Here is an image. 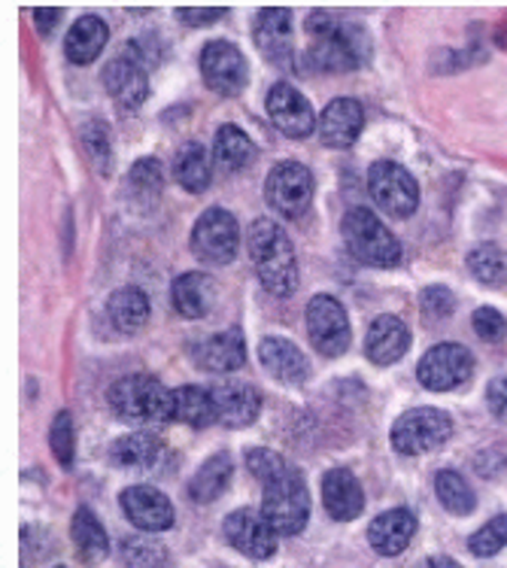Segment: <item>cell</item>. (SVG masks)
<instances>
[{
  "instance_id": "cell-1",
  "label": "cell",
  "mask_w": 507,
  "mask_h": 568,
  "mask_svg": "<svg viewBox=\"0 0 507 568\" xmlns=\"http://www.w3.org/2000/svg\"><path fill=\"white\" fill-rule=\"evenodd\" d=\"M307 31V52L304 64L316 73H346L362 68L371 55V43L365 28L335 12L313 10L304 22Z\"/></svg>"
},
{
  "instance_id": "cell-2",
  "label": "cell",
  "mask_w": 507,
  "mask_h": 568,
  "mask_svg": "<svg viewBox=\"0 0 507 568\" xmlns=\"http://www.w3.org/2000/svg\"><path fill=\"white\" fill-rule=\"evenodd\" d=\"M250 262L271 295L288 298L298 290V258L288 234L274 220H255L250 229Z\"/></svg>"
},
{
  "instance_id": "cell-3",
  "label": "cell",
  "mask_w": 507,
  "mask_h": 568,
  "mask_svg": "<svg viewBox=\"0 0 507 568\" xmlns=\"http://www.w3.org/2000/svg\"><path fill=\"white\" fill-rule=\"evenodd\" d=\"M110 407L119 419L134 426H164L176 419L173 393L152 374H131L110 386Z\"/></svg>"
},
{
  "instance_id": "cell-4",
  "label": "cell",
  "mask_w": 507,
  "mask_h": 568,
  "mask_svg": "<svg viewBox=\"0 0 507 568\" xmlns=\"http://www.w3.org/2000/svg\"><path fill=\"white\" fill-rule=\"evenodd\" d=\"M262 496V517L277 535H298L311 520V496L307 484L295 465H286L277 477H271Z\"/></svg>"
},
{
  "instance_id": "cell-5",
  "label": "cell",
  "mask_w": 507,
  "mask_h": 568,
  "mask_svg": "<svg viewBox=\"0 0 507 568\" xmlns=\"http://www.w3.org/2000/svg\"><path fill=\"white\" fill-rule=\"evenodd\" d=\"M341 232H344L349 253L356 255L362 265L395 267L402 262V244H398V237L368 207L346 210L344 222H341Z\"/></svg>"
},
{
  "instance_id": "cell-6",
  "label": "cell",
  "mask_w": 507,
  "mask_h": 568,
  "mask_svg": "<svg viewBox=\"0 0 507 568\" xmlns=\"http://www.w3.org/2000/svg\"><path fill=\"white\" fill-rule=\"evenodd\" d=\"M104 85L122 110H138L150 98V52L140 43H125L107 61Z\"/></svg>"
},
{
  "instance_id": "cell-7",
  "label": "cell",
  "mask_w": 507,
  "mask_h": 568,
  "mask_svg": "<svg viewBox=\"0 0 507 568\" xmlns=\"http://www.w3.org/2000/svg\"><path fill=\"white\" fill-rule=\"evenodd\" d=\"M453 438V419L438 407H414L395 419L389 442L402 456L438 450Z\"/></svg>"
},
{
  "instance_id": "cell-8",
  "label": "cell",
  "mask_w": 507,
  "mask_h": 568,
  "mask_svg": "<svg viewBox=\"0 0 507 568\" xmlns=\"http://www.w3.org/2000/svg\"><path fill=\"white\" fill-rule=\"evenodd\" d=\"M241 246V225L229 210L210 207L192 229V253L207 265H229Z\"/></svg>"
},
{
  "instance_id": "cell-9",
  "label": "cell",
  "mask_w": 507,
  "mask_h": 568,
  "mask_svg": "<svg viewBox=\"0 0 507 568\" xmlns=\"http://www.w3.org/2000/svg\"><path fill=\"white\" fill-rule=\"evenodd\" d=\"M368 189L371 197H374V204L381 210H386L395 220H404V216H410V213L419 207V186H416V180L410 176V171L402 168V164H371Z\"/></svg>"
},
{
  "instance_id": "cell-10",
  "label": "cell",
  "mask_w": 507,
  "mask_h": 568,
  "mask_svg": "<svg viewBox=\"0 0 507 568\" xmlns=\"http://www.w3.org/2000/svg\"><path fill=\"white\" fill-rule=\"evenodd\" d=\"M201 77L207 82L210 92L222 94V98H234L246 89L250 82V68L243 52L229 40H210L207 47L201 49Z\"/></svg>"
},
{
  "instance_id": "cell-11",
  "label": "cell",
  "mask_w": 507,
  "mask_h": 568,
  "mask_svg": "<svg viewBox=\"0 0 507 568\" xmlns=\"http://www.w3.org/2000/svg\"><path fill=\"white\" fill-rule=\"evenodd\" d=\"M265 197L280 216L298 220L313 201V174L298 162L274 164L267 174Z\"/></svg>"
},
{
  "instance_id": "cell-12",
  "label": "cell",
  "mask_w": 507,
  "mask_h": 568,
  "mask_svg": "<svg viewBox=\"0 0 507 568\" xmlns=\"http://www.w3.org/2000/svg\"><path fill=\"white\" fill-rule=\"evenodd\" d=\"M474 356L462 344H435L416 365L419 383L432 393H450L471 381Z\"/></svg>"
},
{
  "instance_id": "cell-13",
  "label": "cell",
  "mask_w": 507,
  "mask_h": 568,
  "mask_svg": "<svg viewBox=\"0 0 507 568\" xmlns=\"http://www.w3.org/2000/svg\"><path fill=\"white\" fill-rule=\"evenodd\" d=\"M307 335L323 356H341L349 347V316L335 295H316L307 304Z\"/></svg>"
},
{
  "instance_id": "cell-14",
  "label": "cell",
  "mask_w": 507,
  "mask_h": 568,
  "mask_svg": "<svg viewBox=\"0 0 507 568\" xmlns=\"http://www.w3.org/2000/svg\"><path fill=\"white\" fill-rule=\"evenodd\" d=\"M225 541L250 559H271L277 554V532L262 510L237 508L225 517Z\"/></svg>"
},
{
  "instance_id": "cell-15",
  "label": "cell",
  "mask_w": 507,
  "mask_h": 568,
  "mask_svg": "<svg viewBox=\"0 0 507 568\" xmlns=\"http://www.w3.org/2000/svg\"><path fill=\"white\" fill-rule=\"evenodd\" d=\"M265 106L271 122L292 140L311 138L313 131H316V125H320V119L313 113L311 101H307L295 85H288V82H277V85L267 92Z\"/></svg>"
},
{
  "instance_id": "cell-16",
  "label": "cell",
  "mask_w": 507,
  "mask_h": 568,
  "mask_svg": "<svg viewBox=\"0 0 507 568\" xmlns=\"http://www.w3.org/2000/svg\"><path fill=\"white\" fill-rule=\"evenodd\" d=\"M253 37L267 61L288 64L295 55V16L286 7H267L253 19Z\"/></svg>"
},
{
  "instance_id": "cell-17",
  "label": "cell",
  "mask_w": 507,
  "mask_h": 568,
  "mask_svg": "<svg viewBox=\"0 0 507 568\" xmlns=\"http://www.w3.org/2000/svg\"><path fill=\"white\" fill-rule=\"evenodd\" d=\"M216 402V417L229 429H246L262 414V393L243 381H222L210 386Z\"/></svg>"
},
{
  "instance_id": "cell-18",
  "label": "cell",
  "mask_w": 507,
  "mask_h": 568,
  "mask_svg": "<svg viewBox=\"0 0 507 568\" xmlns=\"http://www.w3.org/2000/svg\"><path fill=\"white\" fill-rule=\"evenodd\" d=\"M119 505L140 532H164L173 526V505L162 489L143 487V484L128 487L119 496Z\"/></svg>"
},
{
  "instance_id": "cell-19",
  "label": "cell",
  "mask_w": 507,
  "mask_h": 568,
  "mask_svg": "<svg viewBox=\"0 0 507 568\" xmlns=\"http://www.w3.org/2000/svg\"><path fill=\"white\" fill-rule=\"evenodd\" d=\"M362 125H365V110H362L356 98H335L323 110L316 131H320V140H323L325 146L346 150V146H353L358 140Z\"/></svg>"
},
{
  "instance_id": "cell-20",
  "label": "cell",
  "mask_w": 507,
  "mask_h": 568,
  "mask_svg": "<svg viewBox=\"0 0 507 568\" xmlns=\"http://www.w3.org/2000/svg\"><path fill=\"white\" fill-rule=\"evenodd\" d=\"M258 362L265 365V372H271L277 381L288 383V386L307 383V377H311V362H307V356L288 337H262V344H258Z\"/></svg>"
},
{
  "instance_id": "cell-21",
  "label": "cell",
  "mask_w": 507,
  "mask_h": 568,
  "mask_svg": "<svg viewBox=\"0 0 507 568\" xmlns=\"http://www.w3.org/2000/svg\"><path fill=\"white\" fill-rule=\"evenodd\" d=\"M323 505L332 520H356L358 514H362V508H365V493H362V484L356 480V475L346 471V468H332V471H325Z\"/></svg>"
},
{
  "instance_id": "cell-22",
  "label": "cell",
  "mask_w": 507,
  "mask_h": 568,
  "mask_svg": "<svg viewBox=\"0 0 507 568\" xmlns=\"http://www.w3.org/2000/svg\"><path fill=\"white\" fill-rule=\"evenodd\" d=\"M407 347H410V332H407L404 320L383 314L371 323L368 335H365V356L374 365H395L407 353Z\"/></svg>"
},
{
  "instance_id": "cell-23",
  "label": "cell",
  "mask_w": 507,
  "mask_h": 568,
  "mask_svg": "<svg viewBox=\"0 0 507 568\" xmlns=\"http://www.w3.org/2000/svg\"><path fill=\"white\" fill-rule=\"evenodd\" d=\"M416 535V517L414 510L393 508L383 510L381 517L371 520L368 541L381 557H398L404 547L410 545V538Z\"/></svg>"
},
{
  "instance_id": "cell-24",
  "label": "cell",
  "mask_w": 507,
  "mask_h": 568,
  "mask_svg": "<svg viewBox=\"0 0 507 568\" xmlns=\"http://www.w3.org/2000/svg\"><path fill=\"white\" fill-rule=\"evenodd\" d=\"M110 459L128 471H152L164 459V444L152 432H131L113 444Z\"/></svg>"
},
{
  "instance_id": "cell-25",
  "label": "cell",
  "mask_w": 507,
  "mask_h": 568,
  "mask_svg": "<svg viewBox=\"0 0 507 568\" xmlns=\"http://www.w3.org/2000/svg\"><path fill=\"white\" fill-rule=\"evenodd\" d=\"M107 40H110V28L101 16H82L70 24L68 37H64V55L73 64H92L101 52H104Z\"/></svg>"
},
{
  "instance_id": "cell-26",
  "label": "cell",
  "mask_w": 507,
  "mask_h": 568,
  "mask_svg": "<svg viewBox=\"0 0 507 568\" xmlns=\"http://www.w3.org/2000/svg\"><path fill=\"white\" fill-rule=\"evenodd\" d=\"M197 362H201V368H207L213 374H231L243 368V362H246V341H243L241 328H229V332L204 341L201 353H197Z\"/></svg>"
},
{
  "instance_id": "cell-27",
  "label": "cell",
  "mask_w": 507,
  "mask_h": 568,
  "mask_svg": "<svg viewBox=\"0 0 507 568\" xmlns=\"http://www.w3.org/2000/svg\"><path fill=\"white\" fill-rule=\"evenodd\" d=\"M70 538H73V547L80 554L82 562H101L110 554V538H107L104 523L94 517L92 508H77L73 514V523H70Z\"/></svg>"
},
{
  "instance_id": "cell-28",
  "label": "cell",
  "mask_w": 507,
  "mask_h": 568,
  "mask_svg": "<svg viewBox=\"0 0 507 568\" xmlns=\"http://www.w3.org/2000/svg\"><path fill=\"white\" fill-rule=\"evenodd\" d=\"M107 316H110V323H113L119 332H125V335L140 332L143 325L150 323V298H146V292L138 290V286H122V290H115L113 295H110V302H107Z\"/></svg>"
},
{
  "instance_id": "cell-29",
  "label": "cell",
  "mask_w": 507,
  "mask_h": 568,
  "mask_svg": "<svg viewBox=\"0 0 507 568\" xmlns=\"http://www.w3.org/2000/svg\"><path fill=\"white\" fill-rule=\"evenodd\" d=\"M231 475H234V459L231 453H213L207 463L201 465L195 471V477L189 480V496L197 505H207V501H216L229 489Z\"/></svg>"
},
{
  "instance_id": "cell-30",
  "label": "cell",
  "mask_w": 507,
  "mask_h": 568,
  "mask_svg": "<svg viewBox=\"0 0 507 568\" xmlns=\"http://www.w3.org/2000/svg\"><path fill=\"white\" fill-rule=\"evenodd\" d=\"M173 174H176V183L185 192H192V195L207 192L210 180H213V162H210L207 150L201 143H195V140L183 143L180 152H176V159H173Z\"/></svg>"
},
{
  "instance_id": "cell-31",
  "label": "cell",
  "mask_w": 507,
  "mask_h": 568,
  "mask_svg": "<svg viewBox=\"0 0 507 568\" xmlns=\"http://www.w3.org/2000/svg\"><path fill=\"white\" fill-rule=\"evenodd\" d=\"M171 302L176 307V314L197 320L210 311L213 304V280L201 271H189L183 277L173 280L171 286Z\"/></svg>"
},
{
  "instance_id": "cell-32",
  "label": "cell",
  "mask_w": 507,
  "mask_h": 568,
  "mask_svg": "<svg viewBox=\"0 0 507 568\" xmlns=\"http://www.w3.org/2000/svg\"><path fill=\"white\" fill-rule=\"evenodd\" d=\"M173 414H176L180 423L192 426V429H207L213 423H220L213 393L204 389V386H192V383L173 389Z\"/></svg>"
},
{
  "instance_id": "cell-33",
  "label": "cell",
  "mask_w": 507,
  "mask_h": 568,
  "mask_svg": "<svg viewBox=\"0 0 507 568\" xmlns=\"http://www.w3.org/2000/svg\"><path fill=\"white\" fill-rule=\"evenodd\" d=\"M213 159L225 174H237L246 164H253L255 146L253 140L243 134L237 125H222L213 140Z\"/></svg>"
},
{
  "instance_id": "cell-34",
  "label": "cell",
  "mask_w": 507,
  "mask_h": 568,
  "mask_svg": "<svg viewBox=\"0 0 507 568\" xmlns=\"http://www.w3.org/2000/svg\"><path fill=\"white\" fill-rule=\"evenodd\" d=\"M435 493H438L440 505L450 510V514H456V517H468L474 510V505H477L471 487H468L465 477H462L459 471H453V468L438 471V477H435Z\"/></svg>"
},
{
  "instance_id": "cell-35",
  "label": "cell",
  "mask_w": 507,
  "mask_h": 568,
  "mask_svg": "<svg viewBox=\"0 0 507 568\" xmlns=\"http://www.w3.org/2000/svg\"><path fill=\"white\" fill-rule=\"evenodd\" d=\"M468 271L484 286H505L507 283V258L496 244H480L468 253Z\"/></svg>"
},
{
  "instance_id": "cell-36",
  "label": "cell",
  "mask_w": 507,
  "mask_h": 568,
  "mask_svg": "<svg viewBox=\"0 0 507 568\" xmlns=\"http://www.w3.org/2000/svg\"><path fill=\"white\" fill-rule=\"evenodd\" d=\"M162 164L155 162V159H140V162L131 168V174H128V189H131V195H138L143 204H152L155 197L162 195Z\"/></svg>"
},
{
  "instance_id": "cell-37",
  "label": "cell",
  "mask_w": 507,
  "mask_h": 568,
  "mask_svg": "<svg viewBox=\"0 0 507 568\" xmlns=\"http://www.w3.org/2000/svg\"><path fill=\"white\" fill-rule=\"evenodd\" d=\"M82 150L89 155V162L98 174H107L110 171V162H113V150H110V134H107L104 122H85L82 125Z\"/></svg>"
},
{
  "instance_id": "cell-38",
  "label": "cell",
  "mask_w": 507,
  "mask_h": 568,
  "mask_svg": "<svg viewBox=\"0 0 507 568\" xmlns=\"http://www.w3.org/2000/svg\"><path fill=\"white\" fill-rule=\"evenodd\" d=\"M507 545V514H498L493 520L480 526L477 532L468 538V550L474 557H496L498 550Z\"/></svg>"
},
{
  "instance_id": "cell-39",
  "label": "cell",
  "mask_w": 507,
  "mask_h": 568,
  "mask_svg": "<svg viewBox=\"0 0 507 568\" xmlns=\"http://www.w3.org/2000/svg\"><path fill=\"white\" fill-rule=\"evenodd\" d=\"M49 447H52V456L58 463L70 468L73 465V453H77V432H73V417L68 410H61L55 419H52V429H49Z\"/></svg>"
},
{
  "instance_id": "cell-40",
  "label": "cell",
  "mask_w": 507,
  "mask_h": 568,
  "mask_svg": "<svg viewBox=\"0 0 507 568\" xmlns=\"http://www.w3.org/2000/svg\"><path fill=\"white\" fill-rule=\"evenodd\" d=\"M122 557H125L128 566L134 568H162L168 562V554H164L159 545H150L143 538H128L122 545Z\"/></svg>"
},
{
  "instance_id": "cell-41",
  "label": "cell",
  "mask_w": 507,
  "mask_h": 568,
  "mask_svg": "<svg viewBox=\"0 0 507 568\" xmlns=\"http://www.w3.org/2000/svg\"><path fill=\"white\" fill-rule=\"evenodd\" d=\"M286 465L288 463L280 453L267 450V447H250V450H246V468H250L255 480H262V484H267L271 477H277Z\"/></svg>"
},
{
  "instance_id": "cell-42",
  "label": "cell",
  "mask_w": 507,
  "mask_h": 568,
  "mask_svg": "<svg viewBox=\"0 0 507 568\" xmlns=\"http://www.w3.org/2000/svg\"><path fill=\"white\" fill-rule=\"evenodd\" d=\"M471 325L474 332H477V337L486 341V344H498V341L507 335L505 316L498 314V311H493V307H477L471 316Z\"/></svg>"
},
{
  "instance_id": "cell-43",
  "label": "cell",
  "mask_w": 507,
  "mask_h": 568,
  "mask_svg": "<svg viewBox=\"0 0 507 568\" xmlns=\"http://www.w3.org/2000/svg\"><path fill=\"white\" fill-rule=\"evenodd\" d=\"M423 307H426L428 316H435V320H444V316L453 314V307H456V298H453L450 290H444V286H428L423 292Z\"/></svg>"
},
{
  "instance_id": "cell-44",
  "label": "cell",
  "mask_w": 507,
  "mask_h": 568,
  "mask_svg": "<svg viewBox=\"0 0 507 568\" xmlns=\"http://www.w3.org/2000/svg\"><path fill=\"white\" fill-rule=\"evenodd\" d=\"M225 12H229L225 7H180L176 19L183 24H192V28H204V24L220 22Z\"/></svg>"
},
{
  "instance_id": "cell-45",
  "label": "cell",
  "mask_w": 507,
  "mask_h": 568,
  "mask_svg": "<svg viewBox=\"0 0 507 568\" xmlns=\"http://www.w3.org/2000/svg\"><path fill=\"white\" fill-rule=\"evenodd\" d=\"M486 405L493 410V417L507 423V374L489 383V389H486Z\"/></svg>"
},
{
  "instance_id": "cell-46",
  "label": "cell",
  "mask_w": 507,
  "mask_h": 568,
  "mask_svg": "<svg viewBox=\"0 0 507 568\" xmlns=\"http://www.w3.org/2000/svg\"><path fill=\"white\" fill-rule=\"evenodd\" d=\"M58 22H61V10L58 7H40V10H34V24L40 34H52Z\"/></svg>"
},
{
  "instance_id": "cell-47",
  "label": "cell",
  "mask_w": 507,
  "mask_h": 568,
  "mask_svg": "<svg viewBox=\"0 0 507 568\" xmlns=\"http://www.w3.org/2000/svg\"><path fill=\"white\" fill-rule=\"evenodd\" d=\"M419 568H462L453 557H428Z\"/></svg>"
},
{
  "instance_id": "cell-48",
  "label": "cell",
  "mask_w": 507,
  "mask_h": 568,
  "mask_svg": "<svg viewBox=\"0 0 507 568\" xmlns=\"http://www.w3.org/2000/svg\"><path fill=\"white\" fill-rule=\"evenodd\" d=\"M55 568H64V566H55Z\"/></svg>"
}]
</instances>
